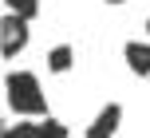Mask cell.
Returning a JSON list of instances; mask_svg holds the SVG:
<instances>
[{
    "mask_svg": "<svg viewBox=\"0 0 150 138\" xmlns=\"http://www.w3.org/2000/svg\"><path fill=\"white\" fill-rule=\"evenodd\" d=\"M4 91H8V107L16 115H47V99L40 91V79L32 71H8L4 75Z\"/></svg>",
    "mask_w": 150,
    "mask_h": 138,
    "instance_id": "obj_1",
    "label": "cell"
},
{
    "mask_svg": "<svg viewBox=\"0 0 150 138\" xmlns=\"http://www.w3.org/2000/svg\"><path fill=\"white\" fill-rule=\"evenodd\" d=\"M24 44H28V20H20V16L8 12L4 20H0V51H4V59L20 55Z\"/></svg>",
    "mask_w": 150,
    "mask_h": 138,
    "instance_id": "obj_2",
    "label": "cell"
},
{
    "mask_svg": "<svg viewBox=\"0 0 150 138\" xmlns=\"http://www.w3.org/2000/svg\"><path fill=\"white\" fill-rule=\"evenodd\" d=\"M119 123H122V107H119V103H107V107L91 118V126H87V134H83V138H115Z\"/></svg>",
    "mask_w": 150,
    "mask_h": 138,
    "instance_id": "obj_3",
    "label": "cell"
},
{
    "mask_svg": "<svg viewBox=\"0 0 150 138\" xmlns=\"http://www.w3.org/2000/svg\"><path fill=\"white\" fill-rule=\"evenodd\" d=\"M122 51H127V67L134 71V75H150V44H138V39H130Z\"/></svg>",
    "mask_w": 150,
    "mask_h": 138,
    "instance_id": "obj_4",
    "label": "cell"
},
{
    "mask_svg": "<svg viewBox=\"0 0 150 138\" xmlns=\"http://www.w3.org/2000/svg\"><path fill=\"white\" fill-rule=\"evenodd\" d=\"M71 63H75L71 44H59V47H52V51H47V67H52V71H71Z\"/></svg>",
    "mask_w": 150,
    "mask_h": 138,
    "instance_id": "obj_5",
    "label": "cell"
},
{
    "mask_svg": "<svg viewBox=\"0 0 150 138\" xmlns=\"http://www.w3.org/2000/svg\"><path fill=\"white\" fill-rule=\"evenodd\" d=\"M4 4H8V12L20 16V20H32V16L40 12V0H4Z\"/></svg>",
    "mask_w": 150,
    "mask_h": 138,
    "instance_id": "obj_6",
    "label": "cell"
},
{
    "mask_svg": "<svg viewBox=\"0 0 150 138\" xmlns=\"http://www.w3.org/2000/svg\"><path fill=\"white\" fill-rule=\"evenodd\" d=\"M36 134H40V126L28 123V118H24V123H12V126L4 130V138H36Z\"/></svg>",
    "mask_w": 150,
    "mask_h": 138,
    "instance_id": "obj_7",
    "label": "cell"
},
{
    "mask_svg": "<svg viewBox=\"0 0 150 138\" xmlns=\"http://www.w3.org/2000/svg\"><path fill=\"white\" fill-rule=\"evenodd\" d=\"M36 138H67V126H63V123H55V118H44Z\"/></svg>",
    "mask_w": 150,
    "mask_h": 138,
    "instance_id": "obj_8",
    "label": "cell"
},
{
    "mask_svg": "<svg viewBox=\"0 0 150 138\" xmlns=\"http://www.w3.org/2000/svg\"><path fill=\"white\" fill-rule=\"evenodd\" d=\"M107 4H127V0H107Z\"/></svg>",
    "mask_w": 150,
    "mask_h": 138,
    "instance_id": "obj_9",
    "label": "cell"
},
{
    "mask_svg": "<svg viewBox=\"0 0 150 138\" xmlns=\"http://www.w3.org/2000/svg\"><path fill=\"white\" fill-rule=\"evenodd\" d=\"M146 32H150V20H146Z\"/></svg>",
    "mask_w": 150,
    "mask_h": 138,
    "instance_id": "obj_10",
    "label": "cell"
}]
</instances>
